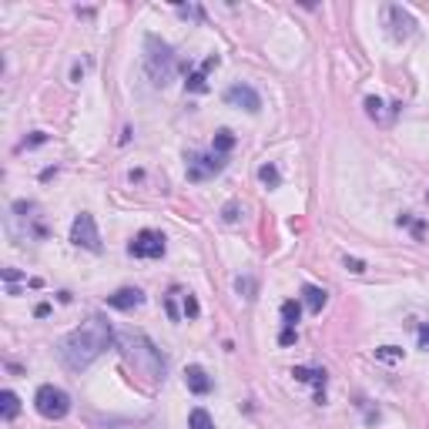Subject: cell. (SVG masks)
<instances>
[{
  "instance_id": "obj_1",
  "label": "cell",
  "mask_w": 429,
  "mask_h": 429,
  "mask_svg": "<svg viewBox=\"0 0 429 429\" xmlns=\"http://www.w3.org/2000/svg\"><path fill=\"white\" fill-rule=\"evenodd\" d=\"M111 342H114L111 326H108L101 316H91L88 322H81L74 332L64 336L61 345H57V355H61V362L71 369V372H81V369H88Z\"/></svg>"
},
{
  "instance_id": "obj_2",
  "label": "cell",
  "mask_w": 429,
  "mask_h": 429,
  "mask_svg": "<svg viewBox=\"0 0 429 429\" xmlns=\"http://www.w3.org/2000/svg\"><path fill=\"white\" fill-rule=\"evenodd\" d=\"M144 67H148V74H151L154 88H168L171 77H175V71H178V57H175V51H171V44H164L161 38L148 34V38H144Z\"/></svg>"
},
{
  "instance_id": "obj_3",
  "label": "cell",
  "mask_w": 429,
  "mask_h": 429,
  "mask_svg": "<svg viewBox=\"0 0 429 429\" xmlns=\"http://www.w3.org/2000/svg\"><path fill=\"white\" fill-rule=\"evenodd\" d=\"M34 409H38L44 419H64L71 413V396L61 389V386H40L34 392Z\"/></svg>"
},
{
  "instance_id": "obj_4",
  "label": "cell",
  "mask_w": 429,
  "mask_h": 429,
  "mask_svg": "<svg viewBox=\"0 0 429 429\" xmlns=\"http://www.w3.org/2000/svg\"><path fill=\"white\" fill-rule=\"evenodd\" d=\"M71 241L77 248H88V252H101V235H98V222L91 212H81L71 225Z\"/></svg>"
},
{
  "instance_id": "obj_5",
  "label": "cell",
  "mask_w": 429,
  "mask_h": 429,
  "mask_svg": "<svg viewBox=\"0 0 429 429\" xmlns=\"http://www.w3.org/2000/svg\"><path fill=\"white\" fill-rule=\"evenodd\" d=\"M382 17H386V27H389V38L392 40L413 38L416 21H413V13L406 11V7H399V4H386V7H382Z\"/></svg>"
},
{
  "instance_id": "obj_6",
  "label": "cell",
  "mask_w": 429,
  "mask_h": 429,
  "mask_svg": "<svg viewBox=\"0 0 429 429\" xmlns=\"http://www.w3.org/2000/svg\"><path fill=\"white\" fill-rule=\"evenodd\" d=\"M164 248H168V245H164V235L161 231H151V228L138 231L135 241L127 245V252L135 255V258H161Z\"/></svg>"
},
{
  "instance_id": "obj_7",
  "label": "cell",
  "mask_w": 429,
  "mask_h": 429,
  "mask_svg": "<svg viewBox=\"0 0 429 429\" xmlns=\"http://www.w3.org/2000/svg\"><path fill=\"white\" fill-rule=\"evenodd\" d=\"M225 104L228 108H239V111H248V114H258L262 111V98L252 84H231L225 91Z\"/></svg>"
},
{
  "instance_id": "obj_8",
  "label": "cell",
  "mask_w": 429,
  "mask_h": 429,
  "mask_svg": "<svg viewBox=\"0 0 429 429\" xmlns=\"http://www.w3.org/2000/svg\"><path fill=\"white\" fill-rule=\"evenodd\" d=\"M225 171V154H191L188 158V178L191 181H205V178Z\"/></svg>"
},
{
  "instance_id": "obj_9",
  "label": "cell",
  "mask_w": 429,
  "mask_h": 429,
  "mask_svg": "<svg viewBox=\"0 0 429 429\" xmlns=\"http://www.w3.org/2000/svg\"><path fill=\"white\" fill-rule=\"evenodd\" d=\"M108 305H111V309H121V312H131V309L144 305V292L141 289H118L114 295H108Z\"/></svg>"
},
{
  "instance_id": "obj_10",
  "label": "cell",
  "mask_w": 429,
  "mask_h": 429,
  "mask_svg": "<svg viewBox=\"0 0 429 429\" xmlns=\"http://www.w3.org/2000/svg\"><path fill=\"white\" fill-rule=\"evenodd\" d=\"M214 67H218V54H212L198 71H191V74H188V91H191V94H205V91H208V71H214Z\"/></svg>"
},
{
  "instance_id": "obj_11",
  "label": "cell",
  "mask_w": 429,
  "mask_h": 429,
  "mask_svg": "<svg viewBox=\"0 0 429 429\" xmlns=\"http://www.w3.org/2000/svg\"><path fill=\"white\" fill-rule=\"evenodd\" d=\"M185 382H188V389L195 392V396L212 392V379H208V372H205L202 366H188V369H185Z\"/></svg>"
},
{
  "instance_id": "obj_12",
  "label": "cell",
  "mask_w": 429,
  "mask_h": 429,
  "mask_svg": "<svg viewBox=\"0 0 429 429\" xmlns=\"http://www.w3.org/2000/svg\"><path fill=\"white\" fill-rule=\"evenodd\" d=\"M17 413H21V399H17V392L4 389V392H0V416L11 423V419H17Z\"/></svg>"
},
{
  "instance_id": "obj_13",
  "label": "cell",
  "mask_w": 429,
  "mask_h": 429,
  "mask_svg": "<svg viewBox=\"0 0 429 429\" xmlns=\"http://www.w3.org/2000/svg\"><path fill=\"white\" fill-rule=\"evenodd\" d=\"M326 289H319V285H302V302L309 305V312H322V305H326Z\"/></svg>"
},
{
  "instance_id": "obj_14",
  "label": "cell",
  "mask_w": 429,
  "mask_h": 429,
  "mask_svg": "<svg viewBox=\"0 0 429 429\" xmlns=\"http://www.w3.org/2000/svg\"><path fill=\"white\" fill-rule=\"evenodd\" d=\"M366 114L376 121V125H382V127L392 125V118H396V114H386V104L379 101V98H366Z\"/></svg>"
},
{
  "instance_id": "obj_15",
  "label": "cell",
  "mask_w": 429,
  "mask_h": 429,
  "mask_svg": "<svg viewBox=\"0 0 429 429\" xmlns=\"http://www.w3.org/2000/svg\"><path fill=\"white\" fill-rule=\"evenodd\" d=\"M292 376L299 379V382H316L319 389H326V369H305V366H299V369H292Z\"/></svg>"
},
{
  "instance_id": "obj_16",
  "label": "cell",
  "mask_w": 429,
  "mask_h": 429,
  "mask_svg": "<svg viewBox=\"0 0 429 429\" xmlns=\"http://www.w3.org/2000/svg\"><path fill=\"white\" fill-rule=\"evenodd\" d=\"M231 148H235V135H231L228 127H222V131L214 135L212 151H214V154H225V158H228V151H231Z\"/></svg>"
},
{
  "instance_id": "obj_17",
  "label": "cell",
  "mask_w": 429,
  "mask_h": 429,
  "mask_svg": "<svg viewBox=\"0 0 429 429\" xmlns=\"http://www.w3.org/2000/svg\"><path fill=\"white\" fill-rule=\"evenodd\" d=\"M299 316H302V305L295 302V299H289V302H282V326H285V328H295Z\"/></svg>"
},
{
  "instance_id": "obj_18",
  "label": "cell",
  "mask_w": 429,
  "mask_h": 429,
  "mask_svg": "<svg viewBox=\"0 0 429 429\" xmlns=\"http://www.w3.org/2000/svg\"><path fill=\"white\" fill-rule=\"evenodd\" d=\"M188 429H214L208 409H191V413H188Z\"/></svg>"
},
{
  "instance_id": "obj_19",
  "label": "cell",
  "mask_w": 429,
  "mask_h": 429,
  "mask_svg": "<svg viewBox=\"0 0 429 429\" xmlns=\"http://www.w3.org/2000/svg\"><path fill=\"white\" fill-rule=\"evenodd\" d=\"M258 178H262V185H268V188H278L282 185V175H278L275 164H262L258 168Z\"/></svg>"
},
{
  "instance_id": "obj_20",
  "label": "cell",
  "mask_w": 429,
  "mask_h": 429,
  "mask_svg": "<svg viewBox=\"0 0 429 429\" xmlns=\"http://www.w3.org/2000/svg\"><path fill=\"white\" fill-rule=\"evenodd\" d=\"M399 355H403V349H396V345H382V349H376V359H386V362L399 359Z\"/></svg>"
},
{
  "instance_id": "obj_21",
  "label": "cell",
  "mask_w": 429,
  "mask_h": 429,
  "mask_svg": "<svg viewBox=\"0 0 429 429\" xmlns=\"http://www.w3.org/2000/svg\"><path fill=\"white\" fill-rule=\"evenodd\" d=\"M185 316H188V319H195V316H198V299H195L191 292H188V295H185Z\"/></svg>"
},
{
  "instance_id": "obj_22",
  "label": "cell",
  "mask_w": 429,
  "mask_h": 429,
  "mask_svg": "<svg viewBox=\"0 0 429 429\" xmlns=\"http://www.w3.org/2000/svg\"><path fill=\"white\" fill-rule=\"evenodd\" d=\"M345 268H349V272H355V275H362V272H366V262H362V258H349V255H345Z\"/></svg>"
},
{
  "instance_id": "obj_23",
  "label": "cell",
  "mask_w": 429,
  "mask_h": 429,
  "mask_svg": "<svg viewBox=\"0 0 429 429\" xmlns=\"http://www.w3.org/2000/svg\"><path fill=\"white\" fill-rule=\"evenodd\" d=\"M239 292H245V299H255V282L252 278H239Z\"/></svg>"
},
{
  "instance_id": "obj_24",
  "label": "cell",
  "mask_w": 429,
  "mask_h": 429,
  "mask_svg": "<svg viewBox=\"0 0 429 429\" xmlns=\"http://www.w3.org/2000/svg\"><path fill=\"white\" fill-rule=\"evenodd\" d=\"M278 342H282V345H292V342H295V328H285V332L278 336Z\"/></svg>"
},
{
  "instance_id": "obj_25",
  "label": "cell",
  "mask_w": 429,
  "mask_h": 429,
  "mask_svg": "<svg viewBox=\"0 0 429 429\" xmlns=\"http://www.w3.org/2000/svg\"><path fill=\"white\" fill-rule=\"evenodd\" d=\"M419 345H423V349H426V353H429V326H423V328H419Z\"/></svg>"
},
{
  "instance_id": "obj_26",
  "label": "cell",
  "mask_w": 429,
  "mask_h": 429,
  "mask_svg": "<svg viewBox=\"0 0 429 429\" xmlns=\"http://www.w3.org/2000/svg\"><path fill=\"white\" fill-rule=\"evenodd\" d=\"M239 218V205H225V222H235Z\"/></svg>"
},
{
  "instance_id": "obj_27",
  "label": "cell",
  "mask_w": 429,
  "mask_h": 429,
  "mask_svg": "<svg viewBox=\"0 0 429 429\" xmlns=\"http://www.w3.org/2000/svg\"><path fill=\"white\" fill-rule=\"evenodd\" d=\"M4 278H7V282H17V278H21V272H17V268H4Z\"/></svg>"
},
{
  "instance_id": "obj_28",
  "label": "cell",
  "mask_w": 429,
  "mask_h": 429,
  "mask_svg": "<svg viewBox=\"0 0 429 429\" xmlns=\"http://www.w3.org/2000/svg\"><path fill=\"white\" fill-rule=\"evenodd\" d=\"M34 144H44V135H40V131H38V135H34L30 141H24V148H34Z\"/></svg>"
},
{
  "instance_id": "obj_29",
  "label": "cell",
  "mask_w": 429,
  "mask_h": 429,
  "mask_svg": "<svg viewBox=\"0 0 429 429\" xmlns=\"http://www.w3.org/2000/svg\"><path fill=\"white\" fill-rule=\"evenodd\" d=\"M426 198H429V191H426Z\"/></svg>"
}]
</instances>
